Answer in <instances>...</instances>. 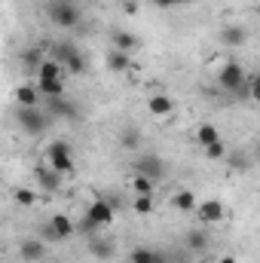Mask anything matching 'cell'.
<instances>
[{
    "instance_id": "1",
    "label": "cell",
    "mask_w": 260,
    "mask_h": 263,
    "mask_svg": "<svg viewBox=\"0 0 260 263\" xmlns=\"http://www.w3.org/2000/svg\"><path fill=\"white\" fill-rule=\"evenodd\" d=\"M248 73L239 62H227V65L217 70V83L224 92H233V95H248Z\"/></svg>"
},
{
    "instance_id": "2",
    "label": "cell",
    "mask_w": 260,
    "mask_h": 263,
    "mask_svg": "<svg viewBox=\"0 0 260 263\" xmlns=\"http://www.w3.org/2000/svg\"><path fill=\"white\" fill-rule=\"evenodd\" d=\"M46 165L55 168V172L65 175V178L77 172V165H73V150H70L67 141H52V144L46 147Z\"/></svg>"
},
{
    "instance_id": "3",
    "label": "cell",
    "mask_w": 260,
    "mask_h": 263,
    "mask_svg": "<svg viewBox=\"0 0 260 263\" xmlns=\"http://www.w3.org/2000/svg\"><path fill=\"white\" fill-rule=\"evenodd\" d=\"M114 223V205L107 199H95L86 211V220H83V233H95L101 227H110Z\"/></svg>"
},
{
    "instance_id": "4",
    "label": "cell",
    "mask_w": 260,
    "mask_h": 263,
    "mask_svg": "<svg viewBox=\"0 0 260 263\" xmlns=\"http://www.w3.org/2000/svg\"><path fill=\"white\" fill-rule=\"evenodd\" d=\"M77 233V223L67 214H52L43 227V242H65Z\"/></svg>"
},
{
    "instance_id": "5",
    "label": "cell",
    "mask_w": 260,
    "mask_h": 263,
    "mask_svg": "<svg viewBox=\"0 0 260 263\" xmlns=\"http://www.w3.org/2000/svg\"><path fill=\"white\" fill-rule=\"evenodd\" d=\"M224 217H227V205L220 199H205V202L196 205L199 227H217V223H224Z\"/></svg>"
},
{
    "instance_id": "6",
    "label": "cell",
    "mask_w": 260,
    "mask_h": 263,
    "mask_svg": "<svg viewBox=\"0 0 260 263\" xmlns=\"http://www.w3.org/2000/svg\"><path fill=\"white\" fill-rule=\"evenodd\" d=\"M18 126L28 132V135H43L49 126V114L40 110V107H18Z\"/></svg>"
},
{
    "instance_id": "7",
    "label": "cell",
    "mask_w": 260,
    "mask_h": 263,
    "mask_svg": "<svg viewBox=\"0 0 260 263\" xmlns=\"http://www.w3.org/2000/svg\"><path fill=\"white\" fill-rule=\"evenodd\" d=\"M49 55H52V59H59V62L67 67V73H73V77L86 73V59H83V52H80V49H73L70 43H62V46H55Z\"/></svg>"
},
{
    "instance_id": "8",
    "label": "cell",
    "mask_w": 260,
    "mask_h": 263,
    "mask_svg": "<svg viewBox=\"0 0 260 263\" xmlns=\"http://www.w3.org/2000/svg\"><path fill=\"white\" fill-rule=\"evenodd\" d=\"M49 18H52V25H59V28H65V31H70V28H77L80 25V9L73 6V3H65V0H59V3H52L49 6Z\"/></svg>"
},
{
    "instance_id": "9",
    "label": "cell",
    "mask_w": 260,
    "mask_h": 263,
    "mask_svg": "<svg viewBox=\"0 0 260 263\" xmlns=\"http://www.w3.org/2000/svg\"><path fill=\"white\" fill-rule=\"evenodd\" d=\"M135 172H141V175H147V178H153V181L159 184V181L165 178V162H162L156 153H144V156L138 159Z\"/></svg>"
},
{
    "instance_id": "10",
    "label": "cell",
    "mask_w": 260,
    "mask_h": 263,
    "mask_svg": "<svg viewBox=\"0 0 260 263\" xmlns=\"http://www.w3.org/2000/svg\"><path fill=\"white\" fill-rule=\"evenodd\" d=\"M18 257L25 263H40L46 257V242H43V239H25V242L18 245Z\"/></svg>"
},
{
    "instance_id": "11",
    "label": "cell",
    "mask_w": 260,
    "mask_h": 263,
    "mask_svg": "<svg viewBox=\"0 0 260 263\" xmlns=\"http://www.w3.org/2000/svg\"><path fill=\"white\" fill-rule=\"evenodd\" d=\"M147 114L150 117H172L175 114V98H169V95H150L147 98Z\"/></svg>"
},
{
    "instance_id": "12",
    "label": "cell",
    "mask_w": 260,
    "mask_h": 263,
    "mask_svg": "<svg viewBox=\"0 0 260 263\" xmlns=\"http://www.w3.org/2000/svg\"><path fill=\"white\" fill-rule=\"evenodd\" d=\"M65 70L67 67L59 62V59H46L43 65H40V70H37V83H46V80H65Z\"/></svg>"
},
{
    "instance_id": "13",
    "label": "cell",
    "mask_w": 260,
    "mask_h": 263,
    "mask_svg": "<svg viewBox=\"0 0 260 263\" xmlns=\"http://www.w3.org/2000/svg\"><path fill=\"white\" fill-rule=\"evenodd\" d=\"M46 107H49V117H65V120L77 117V104L65 101V95L62 98H46Z\"/></svg>"
},
{
    "instance_id": "14",
    "label": "cell",
    "mask_w": 260,
    "mask_h": 263,
    "mask_svg": "<svg viewBox=\"0 0 260 263\" xmlns=\"http://www.w3.org/2000/svg\"><path fill=\"white\" fill-rule=\"evenodd\" d=\"M15 101H18V107H40V89H37V83L34 86H18L15 89Z\"/></svg>"
},
{
    "instance_id": "15",
    "label": "cell",
    "mask_w": 260,
    "mask_h": 263,
    "mask_svg": "<svg viewBox=\"0 0 260 263\" xmlns=\"http://www.w3.org/2000/svg\"><path fill=\"white\" fill-rule=\"evenodd\" d=\"M89 251H92V257H98V260H110L114 257V242L110 239H101V236H95L92 242H89Z\"/></svg>"
},
{
    "instance_id": "16",
    "label": "cell",
    "mask_w": 260,
    "mask_h": 263,
    "mask_svg": "<svg viewBox=\"0 0 260 263\" xmlns=\"http://www.w3.org/2000/svg\"><path fill=\"white\" fill-rule=\"evenodd\" d=\"M196 205H199V202H196L193 190H178V193L172 196V208H175V211H184V214H187V211H196Z\"/></svg>"
},
{
    "instance_id": "17",
    "label": "cell",
    "mask_w": 260,
    "mask_h": 263,
    "mask_svg": "<svg viewBox=\"0 0 260 263\" xmlns=\"http://www.w3.org/2000/svg\"><path fill=\"white\" fill-rule=\"evenodd\" d=\"M129 263H165V260H162V254H159V251L138 245V248H132V251H129Z\"/></svg>"
},
{
    "instance_id": "18",
    "label": "cell",
    "mask_w": 260,
    "mask_h": 263,
    "mask_svg": "<svg viewBox=\"0 0 260 263\" xmlns=\"http://www.w3.org/2000/svg\"><path fill=\"white\" fill-rule=\"evenodd\" d=\"M37 178H40V184H43V190H49V193H55V190L62 187V178H65V175H59L55 168H37Z\"/></svg>"
},
{
    "instance_id": "19",
    "label": "cell",
    "mask_w": 260,
    "mask_h": 263,
    "mask_svg": "<svg viewBox=\"0 0 260 263\" xmlns=\"http://www.w3.org/2000/svg\"><path fill=\"white\" fill-rule=\"evenodd\" d=\"M214 141H220V129H217V126L202 123V126L196 129V144H199V147H208V144H214Z\"/></svg>"
},
{
    "instance_id": "20",
    "label": "cell",
    "mask_w": 260,
    "mask_h": 263,
    "mask_svg": "<svg viewBox=\"0 0 260 263\" xmlns=\"http://www.w3.org/2000/svg\"><path fill=\"white\" fill-rule=\"evenodd\" d=\"M114 49H120V52H135V46H138V40H135V34H129V31H114Z\"/></svg>"
},
{
    "instance_id": "21",
    "label": "cell",
    "mask_w": 260,
    "mask_h": 263,
    "mask_svg": "<svg viewBox=\"0 0 260 263\" xmlns=\"http://www.w3.org/2000/svg\"><path fill=\"white\" fill-rule=\"evenodd\" d=\"M107 67H110V70H117V73H126V70L132 67V55H129V52L114 49V52L107 55Z\"/></svg>"
},
{
    "instance_id": "22",
    "label": "cell",
    "mask_w": 260,
    "mask_h": 263,
    "mask_svg": "<svg viewBox=\"0 0 260 263\" xmlns=\"http://www.w3.org/2000/svg\"><path fill=\"white\" fill-rule=\"evenodd\" d=\"M248 40V34H245V28H224L220 31V43H227V46H242Z\"/></svg>"
},
{
    "instance_id": "23",
    "label": "cell",
    "mask_w": 260,
    "mask_h": 263,
    "mask_svg": "<svg viewBox=\"0 0 260 263\" xmlns=\"http://www.w3.org/2000/svg\"><path fill=\"white\" fill-rule=\"evenodd\" d=\"M132 190H135V193H144V196H153L156 181L147 178V175H141V172H135V175H132Z\"/></svg>"
},
{
    "instance_id": "24",
    "label": "cell",
    "mask_w": 260,
    "mask_h": 263,
    "mask_svg": "<svg viewBox=\"0 0 260 263\" xmlns=\"http://www.w3.org/2000/svg\"><path fill=\"white\" fill-rule=\"evenodd\" d=\"M46 59H49V55H43L40 49H25V52H22V65H25V70H34V73L40 70V65H43Z\"/></svg>"
},
{
    "instance_id": "25",
    "label": "cell",
    "mask_w": 260,
    "mask_h": 263,
    "mask_svg": "<svg viewBox=\"0 0 260 263\" xmlns=\"http://www.w3.org/2000/svg\"><path fill=\"white\" fill-rule=\"evenodd\" d=\"M208 242H211V239H208L205 230H190V233H187V248H190V251H205Z\"/></svg>"
},
{
    "instance_id": "26",
    "label": "cell",
    "mask_w": 260,
    "mask_h": 263,
    "mask_svg": "<svg viewBox=\"0 0 260 263\" xmlns=\"http://www.w3.org/2000/svg\"><path fill=\"white\" fill-rule=\"evenodd\" d=\"M153 208H156V202H153V196L135 193V199H132V211H135V214H153Z\"/></svg>"
},
{
    "instance_id": "27",
    "label": "cell",
    "mask_w": 260,
    "mask_h": 263,
    "mask_svg": "<svg viewBox=\"0 0 260 263\" xmlns=\"http://www.w3.org/2000/svg\"><path fill=\"white\" fill-rule=\"evenodd\" d=\"M202 153H205L208 162H220V159H227V144H224V141H214V144L202 147Z\"/></svg>"
},
{
    "instance_id": "28",
    "label": "cell",
    "mask_w": 260,
    "mask_h": 263,
    "mask_svg": "<svg viewBox=\"0 0 260 263\" xmlns=\"http://www.w3.org/2000/svg\"><path fill=\"white\" fill-rule=\"evenodd\" d=\"M15 202H18V205H25V208H31V205L37 202V196H34L31 190H25V187H18V190H15Z\"/></svg>"
},
{
    "instance_id": "29",
    "label": "cell",
    "mask_w": 260,
    "mask_h": 263,
    "mask_svg": "<svg viewBox=\"0 0 260 263\" xmlns=\"http://www.w3.org/2000/svg\"><path fill=\"white\" fill-rule=\"evenodd\" d=\"M248 98L260 104V70L254 73V77H251V80H248Z\"/></svg>"
},
{
    "instance_id": "30",
    "label": "cell",
    "mask_w": 260,
    "mask_h": 263,
    "mask_svg": "<svg viewBox=\"0 0 260 263\" xmlns=\"http://www.w3.org/2000/svg\"><path fill=\"white\" fill-rule=\"evenodd\" d=\"M156 9H172V6H181V3H190V0H150Z\"/></svg>"
},
{
    "instance_id": "31",
    "label": "cell",
    "mask_w": 260,
    "mask_h": 263,
    "mask_svg": "<svg viewBox=\"0 0 260 263\" xmlns=\"http://www.w3.org/2000/svg\"><path fill=\"white\" fill-rule=\"evenodd\" d=\"M123 144H126V147H135V144H138V135H135V132H129V135L123 138Z\"/></svg>"
},
{
    "instance_id": "32",
    "label": "cell",
    "mask_w": 260,
    "mask_h": 263,
    "mask_svg": "<svg viewBox=\"0 0 260 263\" xmlns=\"http://www.w3.org/2000/svg\"><path fill=\"white\" fill-rule=\"evenodd\" d=\"M217 263H236V257H233V254H220V260Z\"/></svg>"
},
{
    "instance_id": "33",
    "label": "cell",
    "mask_w": 260,
    "mask_h": 263,
    "mask_svg": "<svg viewBox=\"0 0 260 263\" xmlns=\"http://www.w3.org/2000/svg\"><path fill=\"white\" fill-rule=\"evenodd\" d=\"M254 156H257V159H260V144H257V150H254Z\"/></svg>"
}]
</instances>
